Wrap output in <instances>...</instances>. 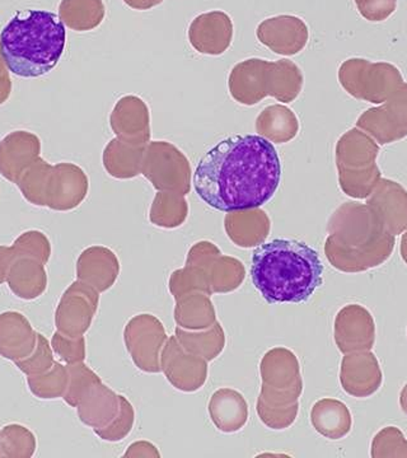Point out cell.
Instances as JSON below:
<instances>
[{"label":"cell","mask_w":407,"mask_h":458,"mask_svg":"<svg viewBox=\"0 0 407 458\" xmlns=\"http://www.w3.org/2000/svg\"><path fill=\"white\" fill-rule=\"evenodd\" d=\"M282 164L273 143L259 135L218 141L196 165L194 188L208 207L232 213L258 209L273 199Z\"/></svg>","instance_id":"obj_1"},{"label":"cell","mask_w":407,"mask_h":458,"mask_svg":"<svg viewBox=\"0 0 407 458\" xmlns=\"http://www.w3.org/2000/svg\"><path fill=\"white\" fill-rule=\"evenodd\" d=\"M251 279L267 303H304L324 283V265L306 243L276 238L253 251Z\"/></svg>","instance_id":"obj_2"},{"label":"cell","mask_w":407,"mask_h":458,"mask_svg":"<svg viewBox=\"0 0 407 458\" xmlns=\"http://www.w3.org/2000/svg\"><path fill=\"white\" fill-rule=\"evenodd\" d=\"M66 45L64 22L47 11L18 13L0 33V47L8 71L21 78L50 73Z\"/></svg>","instance_id":"obj_3"},{"label":"cell","mask_w":407,"mask_h":458,"mask_svg":"<svg viewBox=\"0 0 407 458\" xmlns=\"http://www.w3.org/2000/svg\"><path fill=\"white\" fill-rule=\"evenodd\" d=\"M123 339L139 369L147 373L161 372V352L168 337L158 318L148 313L135 316L126 324Z\"/></svg>","instance_id":"obj_4"},{"label":"cell","mask_w":407,"mask_h":458,"mask_svg":"<svg viewBox=\"0 0 407 458\" xmlns=\"http://www.w3.org/2000/svg\"><path fill=\"white\" fill-rule=\"evenodd\" d=\"M99 292L75 280L66 288L55 311V327L66 336L80 337L89 330L98 313Z\"/></svg>","instance_id":"obj_5"},{"label":"cell","mask_w":407,"mask_h":458,"mask_svg":"<svg viewBox=\"0 0 407 458\" xmlns=\"http://www.w3.org/2000/svg\"><path fill=\"white\" fill-rule=\"evenodd\" d=\"M188 264L199 270L210 293H228L242 284L246 271L237 259L220 256L219 250L208 242V251L201 254L199 246L189 252Z\"/></svg>","instance_id":"obj_6"},{"label":"cell","mask_w":407,"mask_h":458,"mask_svg":"<svg viewBox=\"0 0 407 458\" xmlns=\"http://www.w3.org/2000/svg\"><path fill=\"white\" fill-rule=\"evenodd\" d=\"M161 369L170 384L183 393L200 390L208 378V360L185 351L176 336L163 346Z\"/></svg>","instance_id":"obj_7"},{"label":"cell","mask_w":407,"mask_h":458,"mask_svg":"<svg viewBox=\"0 0 407 458\" xmlns=\"http://www.w3.org/2000/svg\"><path fill=\"white\" fill-rule=\"evenodd\" d=\"M375 319L360 304H348L335 319V343L343 354L370 351L375 345Z\"/></svg>","instance_id":"obj_8"},{"label":"cell","mask_w":407,"mask_h":458,"mask_svg":"<svg viewBox=\"0 0 407 458\" xmlns=\"http://www.w3.org/2000/svg\"><path fill=\"white\" fill-rule=\"evenodd\" d=\"M89 177L73 164H57L51 171L47 207L56 212L74 209L89 194Z\"/></svg>","instance_id":"obj_9"},{"label":"cell","mask_w":407,"mask_h":458,"mask_svg":"<svg viewBox=\"0 0 407 458\" xmlns=\"http://www.w3.org/2000/svg\"><path fill=\"white\" fill-rule=\"evenodd\" d=\"M262 386L279 394L300 397L303 391L300 361L293 352L274 348L262 357L260 363Z\"/></svg>","instance_id":"obj_10"},{"label":"cell","mask_w":407,"mask_h":458,"mask_svg":"<svg viewBox=\"0 0 407 458\" xmlns=\"http://www.w3.org/2000/svg\"><path fill=\"white\" fill-rule=\"evenodd\" d=\"M383 375L376 355L369 351L348 352L342 361L340 382L343 391L366 399L381 387Z\"/></svg>","instance_id":"obj_11"},{"label":"cell","mask_w":407,"mask_h":458,"mask_svg":"<svg viewBox=\"0 0 407 458\" xmlns=\"http://www.w3.org/2000/svg\"><path fill=\"white\" fill-rule=\"evenodd\" d=\"M41 157V140L31 131L9 132L0 140V174L16 183L29 165Z\"/></svg>","instance_id":"obj_12"},{"label":"cell","mask_w":407,"mask_h":458,"mask_svg":"<svg viewBox=\"0 0 407 458\" xmlns=\"http://www.w3.org/2000/svg\"><path fill=\"white\" fill-rule=\"evenodd\" d=\"M119 274V259L107 247H89L78 258L77 280L92 286L99 293L114 286Z\"/></svg>","instance_id":"obj_13"},{"label":"cell","mask_w":407,"mask_h":458,"mask_svg":"<svg viewBox=\"0 0 407 458\" xmlns=\"http://www.w3.org/2000/svg\"><path fill=\"white\" fill-rule=\"evenodd\" d=\"M38 333L22 313H0V357L11 361L23 360L33 351Z\"/></svg>","instance_id":"obj_14"},{"label":"cell","mask_w":407,"mask_h":458,"mask_svg":"<svg viewBox=\"0 0 407 458\" xmlns=\"http://www.w3.org/2000/svg\"><path fill=\"white\" fill-rule=\"evenodd\" d=\"M210 419L222 433L240 432L249 421V403L233 388H219L209 400Z\"/></svg>","instance_id":"obj_15"},{"label":"cell","mask_w":407,"mask_h":458,"mask_svg":"<svg viewBox=\"0 0 407 458\" xmlns=\"http://www.w3.org/2000/svg\"><path fill=\"white\" fill-rule=\"evenodd\" d=\"M81 423L95 429L107 427L116 418L120 410V394L98 382L84 394L77 406Z\"/></svg>","instance_id":"obj_16"},{"label":"cell","mask_w":407,"mask_h":458,"mask_svg":"<svg viewBox=\"0 0 407 458\" xmlns=\"http://www.w3.org/2000/svg\"><path fill=\"white\" fill-rule=\"evenodd\" d=\"M7 284L20 300H38L47 289V267L36 259L16 258L9 269Z\"/></svg>","instance_id":"obj_17"},{"label":"cell","mask_w":407,"mask_h":458,"mask_svg":"<svg viewBox=\"0 0 407 458\" xmlns=\"http://www.w3.org/2000/svg\"><path fill=\"white\" fill-rule=\"evenodd\" d=\"M310 423L316 432L331 441L343 439L351 433L352 419L348 406L335 399L318 400L310 410Z\"/></svg>","instance_id":"obj_18"},{"label":"cell","mask_w":407,"mask_h":458,"mask_svg":"<svg viewBox=\"0 0 407 458\" xmlns=\"http://www.w3.org/2000/svg\"><path fill=\"white\" fill-rule=\"evenodd\" d=\"M300 397L292 394L274 393L269 388L261 387L258 400V414L260 420L270 429H286L297 419Z\"/></svg>","instance_id":"obj_19"},{"label":"cell","mask_w":407,"mask_h":458,"mask_svg":"<svg viewBox=\"0 0 407 458\" xmlns=\"http://www.w3.org/2000/svg\"><path fill=\"white\" fill-rule=\"evenodd\" d=\"M210 295L203 292H190L176 300L174 319L180 327L185 330H205L216 324V310H214Z\"/></svg>","instance_id":"obj_20"},{"label":"cell","mask_w":407,"mask_h":458,"mask_svg":"<svg viewBox=\"0 0 407 458\" xmlns=\"http://www.w3.org/2000/svg\"><path fill=\"white\" fill-rule=\"evenodd\" d=\"M176 339L181 346L191 354L199 355L205 360L210 361L218 358L225 345V334L219 322L203 331L185 330L176 327Z\"/></svg>","instance_id":"obj_21"},{"label":"cell","mask_w":407,"mask_h":458,"mask_svg":"<svg viewBox=\"0 0 407 458\" xmlns=\"http://www.w3.org/2000/svg\"><path fill=\"white\" fill-rule=\"evenodd\" d=\"M53 167L40 157L18 177L16 185L30 204L47 207V186Z\"/></svg>","instance_id":"obj_22"},{"label":"cell","mask_w":407,"mask_h":458,"mask_svg":"<svg viewBox=\"0 0 407 458\" xmlns=\"http://www.w3.org/2000/svg\"><path fill=\"white\" fill-rule=\"evenodd\" d=\"M68 369L55 361L49 370L38 376H27V385L33 396L40 400H55L64 396L68 386Z\"/></svg>","instance_id":"obj_23"},{"label":"cell","mask_w":407,"mask_h":458,"mask_svg":"<svg viewBox=\"0 0 407 458\" xmlns=\"http://www.w3.org/2000/svg\"><path fill=\"white\" fill-rule=\"evenodd\" d=\"M5 458H31L38 450L35 434L21 424H8L0 429Z\"/></svg>","instance_id":"obj_24"},{"label":"cell","mask_w":407,"mask_h":458,"mask_svg":"<svg viewBox=\"0 0 407 458\" xmlns=\"http://www.w3.org/2000/svg\"><path fill=\"white\" fill-rule=\"evenodd\" d=\"M66 369H68L69 379L63 400L72 408L77 409L84 394L102 379L84 361L66 364Z\"/></svg>","instance_id":"obj_25"},{"label":"cell","mask_w":407,"mask_h":458,"mask_svg":"<svg viewBox=\"0 0 407 458\" xmlns=\"http://www.w3.org/2000/svg\"><path fill=\"white\" fill-rule=\"evenodd\" d=\"M14 259L31 258L47 265L51 258V243L47 234L41 231H27L20 234L11 246Z\"/></svg>","instance_id":"obj_26"},{"label":"cell","mask_w":407,"mask_h":458,"mask_svg":"<svg viewBox=\"0 0 407 458\" xmlns=\"http://www.w3.org/2000/svg\"><path fill=\"white\" fill-rule=\"evenodd\" d=\"M55 363L51 343L47 336L38 333L35 348L23 360L14 361L18 369L26 376H38L47 372Z\"/></svg>","instance_id":"obj_27"},{"label":"cell","mask_w":407,"mask_h":458,"mask_svg":"<svg viewBox=\"0 0 407 458\" xmlns=\"http://www.w3.org/2000/svg\"><path fill=\"white\" fill-rule=\"evenodd\" d=\"M134 406L131 405V401L126 399L125 396L120 394L119 414L116 415V418L107 427L102 428V429H95L93 432L98 434L102 441L120 442L129 436L132 427H134Z\"/></svg>","instance_id":"obj_28"},{"label":"cell","mask_w":407,"mask_h":458,"mask_svg":"<svg viewBox=\"0 0 407 458\" xmlns=\"http://www.w3.org/2000/svg\"><path fill=\"white\" fill-rule=\"evenodd\" d=\"M373 457H407V441L403 433L396 427L381 430L372 443Z\"/></svg>","instance_id":"obj_29"},{"label":"cell","mask_w":407,"mask_h":458,"mask_svg":"<svg viewBox=\"0 0 407 458\" xmlns=\"http://www.w3.org/2000/svg\"><path fill=\"white\" fill-rule=\"evenodd\" d=\"M50 343L54 354H56L65 364L81 363L86 360L87 349L84 336H66L56 330Z\"/></svg>","instance_id":"obj_30"},{"label":"cell","mask_w":407,"mask_h":458,"mask_svg":"<svg viewBox=\"0 0 407 458\" xmlns=\"http://www.w3.org/2000/svg\"><path fill=\"white\" fill-rule=\"evenodd\" d=\"M9 73L11 72L8 71L4 57H3L2 47H0V106L8 101L11 98L12 89H13Z\"/></svg>","instance_id":"obj_31"},{"label":"cell","mask_w":407,"mask_h":458,"mask_svg":"<svg viewBox=\"0 0 407 458\" xmlns=\"http://www.w3.org/2000/svg\"><path fill=\"white\" fill-rule=\"evenodd\" d=\"M14 261L12 247L0 246V285L7 283L9 269Z\"/></svg>","instance_id":"obj_32"},{"label":"cell","mask_w":407,"mask_h":458,"mask_svg":"<svg viewBox=\"0 0 407 458\" xmlns=\"http://www.w3.org/2000/svg\"><path fill=\"white\" fill-rule=\"evenodd\" d=\"M400 405L401 409H403V412L407 415V385L403 387V390L401 391Z\"/></svg>","instance_id":"obj_33"},{"label":"cell","mask_w":407,"mask_h":458,"mask_svg":"<svg viewBox=\"0 0 407 458\" xmlns=\"http://www.w3.org/2000/svg\"><path fill=\"white\" fill-rule=\"evenodd\" d=\"M0 458H5L4 448H3L2 433H0Z\"/></svg>","instance_id":"obj_34"}]
</instances>
